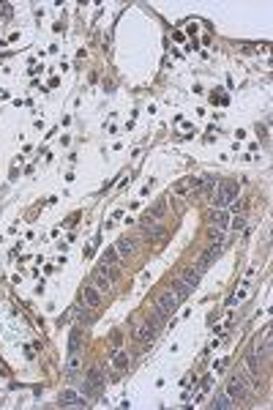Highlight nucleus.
I'll use <instances>...</instances> for the list:
<instances>
[{
  "mask_svg": "<svg viewBox=\"0 0 273 410\" xmlns=\"http://www.w3.org/2000/svg\"><path fill=\"white\" fill-rule=\"evenodd\" d=\"M246 391H249V377H246V372H235L232 377L227 380V394L232 402H240L246 396Z\"/></svg>",
  "mask_w": 273,
  "mask_h": 410,
  "instance_id": "1",
  "label": "nucleus"
},
{
  "mask_svg": "<svg viewBox=\"0 0 273 410\" xmlns=\"http://www.w3.org/2000/svg\"><path fill=\"white\" fill-rule=\"evenodd\" d=\"M90 284L98 290V293H109V287H112V282H109V276L107 273H101V271H93V276H90Z\"/></svg>",
  "mask_w": 273,
  "mask_h": 410,
  "instance_id": "8",
  "label": "nucleus"
},
{
  "mask_svg": "<svg viewBox=\"0 0 273 410\" xmlns=\"http://www.w3.org/2000/svg\"><path fill=\"white\" fill-rule=\"evenodd\" d=\"M219 254H221V241H213V244L208 246V252L202 254V260H200V268H208V265L213 263L216 257H219Z\"/></svg>",
  "mask_w": 273,
  "mask_h": 410,
  "instance_id": "9",
  "label": "nucleus"
},
{
  "mask_svg": "<svg viewBox=\"0 0 273 410\" xmlns=\"http://www.w3.org/2000/svg\"><path fill=\"white\" fill-rule=\"evenodd\" d=\"M229 211H232V214H238V211H240V202L232 200V202H229Z\"/></svg>",
  "mask_w": 273,
  "mask_h": 410,
  "instance_id": "26",
  "label": "nucleus"
},
{
  "mask_svg": "<svg viewBox=\"0 0 273 410\" xmlns=\"http://www.w3.org/2000/svg\"><path fill=\"white\" fill-rule=\"evenodd\" d=\"M235 197H238V183L235 181L221 183L219 189H216V194H213V205H229Z\"/></svg>",
  "mask_w": 273,
  "mask_h": 410,
  "instance_id": "3",
  "label": "nucleus"
},
{
  "mask_svg": "<svg viewBox=\"0 0 273 410\" xmlns=\"http://www.w3.org/2000/svg\"><path fill=\"white\" fill-rule=\"evenodd\" d=\"M164 214H167V208H164V205H159V208H156V211H151V214H148L145 219H148V222H153V219L159 222V219H161V216H164Z\"/></svg>",
  "mask_w": 273,
  "mask_h": 410,
  "instance_id": "24",
  "label": "nucleus"
},
{
  "mask_svg": "<svg viewBox=\"0 0 273 410\" xmlns=\"http://www.w3.org/2000/svg\"><path fill=\"white\" fill-rule=\"evenodd\" d=\"M194 189V181H181L175 186V189H172V194H178V197H183V194H189V191Z\"/></svg>",
  "mask_w": 273,
  "mask_h": 410,
  "instance_id": "20",
  "label": "nucleus"
},
{
  "mask_svg": "<svg viewBox=\"0 0 273 410\" xmlns=\"http://www.w3.org/2000/svg\"><path fill=\"white\" fill-rule=\"evenodd\" d=\"M243 225H246L243 216H235V219H232V230H243Z\"/></svg>",
  "mask_w": 273,
  "mask_h": 410,
  "instance_id": "25",
  "label": "nucleus"
},
{
  "mask_svg": "<svg viewBox=\"0 0 273 410\" xmlns=\"http://www.w3.org/2000/svg\"><path fill=\"white\" fill-rule=\"evenodd\" d=\"M82 350V331L74 328L71 331V339H68V353H79Z\"/></svg>",
  "mask_w": 273,
  "mask_h": 410,
  "instance_id": "17",
  "label": "nucleus"
},
{
  "mask_svg": "<svg viewBox=\"0 0 273 410\" xmlns=\"http://www.w3.org/2000/svg\"><path fill=\"white\" fill-rule=\"evenodd\" d=\"M104 369H93L90 375H88V380H85V394H88V399H96L98 394H101V388H104Z\"/></svg>",
  "mask_w": 273,
  "mask_h": 410,
  "instance_id": "2",
  "label": "nucleus"
},
{
  "mask_svg": "<svg viewBox=\"0 0 273 410\" xmlns=\"http://www.w3.org/2000/svg\"><path fill=\"white\" fill-rule=\"evenodd\" d=\"M60 405L63 407H79V405H88V402H85L82 396H77L74 391H63V394H60Z\"/></svg>",
  "mask_w": 273,
  "mask_h": 410,
  "instance_id": "12",
  "label": "nucleus"
},
{
  "mask_svg": "<svg viewBox=\"0 0 273 410\" xmlns=\"http://www.w3.org/2000/svg\"><path fill=\"white\" fill-rule=\"evenodd\" d=\"M167 318H170V315H164V312H161V309L156 306V303H153V309H151V318H148V323H151V326L159 331V328L167 323Z\"/></svg>",
  "mask_w": 273,
  "mask_h": 410,
  "instance_id": "14",
  "label": "nucleus"
},
{
  "mask_svg": "<svg viewBox=\"0 0 273 410\" xmlns=\"http://www.w3.org/2000/svg\"><path fill=\"white\" fill-rule=\"evenodd\" d=\"M104 263H107V265H117V263H120V257H117L115 246H109V249L104 252Z\"/></svg>",
  "mask_w": 273,
  "mask_h": 410,
  "instance_id": "23",
  "label": "nucleus"
},
{
  "mask_svg": "<svg viewBox=\"0 0 273 410\" xmlns=\"http://www.w3.org/2000/svg\"><path fill=\"white\" fill-rule=\"evenodd\" d=\"M115 252H117V257H120V260L123 257H134V254H136V241L128 238V235H123V238L115 244Z\"/></svg>",
  "mask_w": 273,
  "mask_h": 410,
  "instance_id": "6",
  "label": "nucleus"
},
{
  "mask_svg": "<svg viewBox=\"0 0 273 410\" xmlns=\"http://www.w3.org/2000/svg\"><path fill=\"white\" fill-rule=\"evenodd\" d=\"M246 369H249L251 377H257V372H259V356L257 353H251V356L246 358Z\"/></svg>",
  "mask_w": 273,
  "mask_h": 410,
  "instance_id": "18",
  "label": "nucleus"
},
{
  "mask_svg": "<svg viewBox=\"0 0 273 410\" xmlns=\"http://www.w3.org/2000/svg\"><path fill=\"white\" fill-rule=\"evenodd\" d=\"M156 306H159L164 315H175V309H178V298L172 295V290H164V293H159V298H156Z\"/></svg>",
  "mask_w": 273,
  "mask_h": 410,
  "instance_id": "5",
  "label": "nucleus"
},
{
  "mask_svg": "<svg viewBox=\"0 0 273 410\" xmlns=\"http://www.w3.org/2000/svg\"><path fill=\"white\" fill-rule=\"evenodd\" d=\"M232 405H235V402L229 399L227 391H224V394H219V396H216V402H213V407H221V410H227V407H232Z\"/></svg>",
  "mask_w": 273,
  "mask_h": 410,
  "instance_id": "21",
  "label": "nucleus"
},
{
  "mask_svg": "<svg viewBox=\"0 0 273 410\" xmlns=\"http://www.w3.org/2000/svg\"><path fill=\"white\" fill-rule=\"evenodd\" d=\"M210 222H213V225H219V227H224L227 222H229V216H227V211H219L216 208L213 214H210Z\"/></svg>",
  "mask_w": 273,
  "mask_h": 410,
  "instance_id": "19",
  "label": "nucleus"
},
{
  "mask_svg": "<svg viewBox=\"0 0 273 410\" xmlns=\"http://www.w3.org/2000/svg\"><path fill=\"white\" fill-rule=\"evenodd\" d=\"M112 366H115L117 372H126V369H128V353L117 347V350H115V356H112Z\"/></svg>",
  "mask_w": 273,
  "mask_h": 410,
  "instance_id": "15",
  "label": "nucleus"
},
{
  "mask_svg": "<svg viewBox=\"0 0 273 410\" xmlns=\"http://www.w3.org/2000/svg\"><path fill=\"white\" fill-rule=\"evenodd\" d=\"M71 315H77L79 323H93V309H88V306H82V309H74Z\"/></svg>",
  "mask_w": 273,
  "mask_h": 410,
  "instance_id": "22",
  "label": "nucleus"
},
{
  "mask_svg": "<svg viewBox=\"0 0 273 410\" xmlns=\"http://www.w3.org/2000/svg\"><path fill=\"white\" fill-rule=\"evenodd\" d=\"M142 230H145V235L151 241H161V238H164V227L153 225V222H148V219H142Z\"/></svg>",
  "mask_w": 273,
  "mask_h": 410,
  "instance_id": "11",
  "label": "nucleus"
},
{
  "mask_svg": "<svg viewBox=\"0 0 273 410\" xmlns=\"http://www.w3.org/2000/svg\"><path fill=\"white\" fill-rule=\"evenodd\" d=\"M189 293H191V287H189L186 282H181V276H178L175 282H172V295L178 298V303L186 301V298H189Z\"/></svg>",
  "mask_w": 273,
  "mask_h": 410,
  "instance_id": "13",
  "label": "nucleus"
},
{
  "mask_svg": "<svg viewBox=\"0 0 273 410\" xmlns=\"http://www.w3.org/2000/svg\"><path fill=\"white\" fill-rule=\"evenodd\" d=\"M82 303L88 309H98V306H101V293H98L93 284H88V287L82 290Z\"/></svg>",
  "mask_w": 273,
  "mask_h": 410,
  "instance_id": "7",
  "label": "nucleus"
},
{
  "mask_svg": "<svg viewBox=\"0 0 273 410\" xmlns=\"http://www.w3.org/2000/svg\"><path fill=\"white\" fill-rule=\"evenodd\" d=\"M79 366H82V358L79 353H68V361H66V375H77Z\"/></svg>",
  "mask_w": 273,
  "mask_h": 410,
  "instance_id": "16",
  "label": "nucleus"
},
{
  "mask_svg": "<svg viewBox=\"0 0 273 410\" xmlns=\"http://www.w3.org/2000/svg\"><path fill=\"white\" fill-rule=\"evenodd\" d=\"M181 282H186L191 290H197V287H200V271H197V268H183L181 271Z\"/></svg>",
  "mask_w": 273,
  "mask_h": 410,
  "instance_id": "10",
  "label": "nucleus"
},
{
  "mask_svg": "<svg viewBox=\"0 0 273 410\" xmlns=\"http://www.w3.org/2000/svg\"><path fill=\"white\" fill-rule=\"evenodd\" d=\"M134 337H136V342H142V345H151L153 339H156V328L151 326L148 320H136V328H134Z\"/></svg>",
  "mask_w": 273,
  "mask_h": 410,
  "instance_id": "4",
  "label": "nucleus"
}]
</instances>
